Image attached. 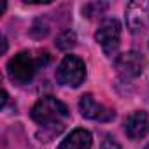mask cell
Masks as SVG:
<instances>
[{
  "label": "cell",
  "mask_w": 149,
  "mask_h": 149,
  "mask_svg": "<svg viewBox=\"0 0 149 149\" xmlns=\"http://www.w3.org/2000/svg\"><path fill=\"white\" fill-rule=\"evenodd\" d=\"M125 18H126V26H128V30L132 33L142 32L149 23V2L147 0H135V2H130L126 6Z\"/></svg>",
  "instance_id": "cell-5"
},
{
  "label": "cell",
  "mask_w": 149,
  "mask_h": 149,
  "mask_svg": "<svg viewBox=\"0 0 149 149\" xmlns=\"http://www.w3.org/2000/svg\"><path fill=\"white\" fill-rule=\"evenodd\" d=\"M79 111H81V114L84 118H88L91 121H100V123L112 121L114 116H116L114 109L105 107L104 104H98L93 98V95H90V93H86V95L81 97V100H79Z\"/></svg>",
  "instance_id": "cell-6"
},
{
  "label": "cell",
  "mask_w": 149,
  "mask_h": 149,
  "mask_svg": "<svg viewBox=\"0 0 149 149\" xmlns=\"http://www.w3.org/2000/svg\"><path fill=\"white\" fill-rule=\"evenodd\" d=\"M146 149H149V146H147V147H146Z\"/></svg>",
  "instance_id": "cell-13"
},
{
  "label": "cell",
  "mask_w": 149,
  "mask_h": 149,
  "mask_svg": "<svg viewBox=\"0 0 149 149\" xmlns=\"http://www.w3.org/2000/svg\"><path fill=\"white\" fill-rule=\"evenodd\" d=\"M95 40L100 44V47L104 49V53L109 56V58H114L118 49H119V40H121V25L118 19L114 18H109L105 19L97 33H95Z\"/></svg>",
  "instance_id": "cell-4"
},
{
  "label": "cell",
  "mask_w": 149,
  "mask_h": 149,
  "mask_svg": "<svg viewBox=\"0 0 149 149\" xmlns=\"http://www.w3.org/2000/svg\"><path fill=\"white\" fill-rule=\"evenodd\" d=\"M100 149H121V146L118 144V140L111 135H105L104 142H102V147Z\"/></svg>",
  "instance_id": "cell-12"
},
{
  "label": "cell",
  "mask_w": 149,
  "mask_h": 149,
  "mask_svg": "<svg viewBox=\"0 0 149 149\" xmlns=\"http://www.w3.org/2000/svg\"><path fill=\"white\" fill-rule=\"evenodd\" d=\"M116 70L125 79L139 77L144 70V58L137 51H126L116 58Z\"/></svg>",
  "instance_id": "cell-7"
},
{
  "label": "cell",
  "mask_w": 149,
  "mask_h": 149,
  "mask_svg": "<svg viewBox=\"0 0 149 149\" xmlns=\"http://www.w3.org/2000/svg\"><path fill=\"white\" fill-rule=\"evenodd\" d=\"M76 42H77L76 33H74L72 30H67V32H63V33L58 35V39H56V47L61 49V51H67V49H72L74 46H76Z\"/></svg>",
  "instance_id": "cell-10"
},
{
  "label": "cell",
  "mask_w": 149,
  "mask_h": 149,
  "mask_svg": "<svg viewBox=\"0 0 149 149\" xmlns=\"http://www.w3.org/2000/svg\"><path fill=\"white\" fill-rule=\"evenodd\" d=\"M68 116L67 105L54 97H42L32 107V119L44 130H51L53 135H58L63 130V123Z\"/></svg>",
  "instance_id": "cell-1"
},
{
  "label": "cell",
  "mask_w": 149,
  "mask_h": 149,
  "mask_svg": "<svg viewBox=\"0 0 149 149\" xmlns=\"http://www.w3.org/2000/svg\"><path fill=\"white\" fill-rule=\"evenodd\" d=\"M107 9V4H86L84 7H83V13H84V16H88V18H93L95 14H102V11H105Z\"/></svg>",
  "instance_id": "cell-11"
},
{
  "label": "cell",
  "mask_w": 149,
  "mask_h": 149,
  "mask_svg": "<svg viewBox=\"0 0 149 149\" xmlns=\"http://www.w3.org/2000/svg\"><path fill=\"white\" fill-rule=\"evenodd\" d=\"M49 61V53H39V56H33L30 51H21L16 56H13L7 63V74L9 79L16 84H26L33 79L39 67H44Z\"/></svg>",
  "instance_id": "cell-2"
},
{
  "label": "cell",
  "mask_w": 149,
  "mask_h": 149,
  "mask_svg": "<svg viewBox=\"0 0 149 149\" xmlns=\"http://www.w3.org/2000/svg\"><path fill=\"white\" fill-rule=\"evenodd\" d=\"M91 133L84 128H76L65 140H61L58 149H91Z\"/></svg>",
  "instance_id": "cell-9"
},
{
  "label": "cell",
  "mask_w": 149,
  "mask_h": 149,
  "mask_svg": "<svg viewBox=\"0 0 149 149\" xmlns=\"http://www.w3.org/2000/svg\"><path fill=\"white\" fill-rule=\"evenodd\" d=\"M84 77H86V65L79 56L74 54L65 56L56 68V81L63 86L77 88L83 84Z\"/></svg>",
  "instance_id": "cell-3"
},
{
  "label": "cell",
  "mask_w": 149,
  "mask_h": 149,
  "mask_svg": "<svg viewBox=\"0 0 149 149\" xmlns=\"http://www.w3.org/2000/svg\"><path fill=\"white\" fill-rule=\"evenodd\" d=\"M125 132L130 139L139 140L149 133V114L144 111L132 112L125 121Z\"/></svg>",
  "instance_id": "cell-8"
}]
</instances>
